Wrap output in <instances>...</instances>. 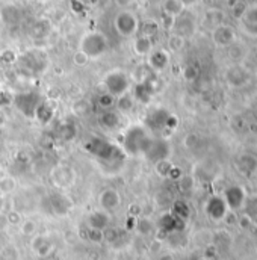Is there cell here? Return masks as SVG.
Listing matches in <instances>:
<instances>
[{
	"mask_svg": "<svg viewBox=\"0 0 257 260\" xmlns=\"http://www.w3.org/2000/svg\"><path fill=\"white\" fill-rule=\"evenodd\" d=\"M112 106H115V97H112L111 94L108 92H103L97 97V108L103 112L106 111H111Z\"/></svg>",
	"mask_w": 257,
	"mask_h": 260,
	"instance_id": "obj_19",
	"label": "cell"
},
{
	"mask_svg": "<svg viewBox=\"0 0 257 260\" xmlns=\"http://www.w3.org/2000/svg\"><path fill=\"white\" fill-rule=\"evenodd\" d=\"M136 230L139 233H142V235H148L153 230V222L150 219H145V218L144 219H139L136 222Z\"/></svg>",
	"mask_w": 257,
	"mask_h": 260,
	"instance_id": "obj_25",
	"label": "cell"
},
{
	"mask_svg": "<svg viewBox=\"0 0 257 260\" xmlns=\"http://www.w3.org/2000/svg\"><path fill=\"white\" fill-rule=\"evenodd\" d=\"M71 61H73V64L76 65V67H86L88 62H89V58L83 53V52H80V50H77V52H74L73 53V58H71Z\"/></svg>",
	"mask_w": 257,
	"mask_h": 260,
	"instance_id": "obj_23",
	"label": "cell"
},
{
	"mask_svg": "<svg viewBox=\"0 0 257 260\" xmlns=\"http://www.w3.org/2000/svg\"><path fill=\"white\" fill-rule=\"evenodd\" d=\"M135 99L132 94H123L120 97L115 99V106H117V112H120L121 115H126L130 114L133 109H135Z\"/></svg>",
	"mask_w": 257,
	"mask_h": 260,
	"instance_id": "obj_14",
	"label": "cell"
},
{
	"mask_svg": "<svg viewBox=\"0 0 257 260\" xmlns=\"http://www.w3.org/2000/svg\"><path fill=\"white\" fill-rule=\"evenodd\" d=\"M32 251L38 256V257H49L53 253V241L46 236V235H35L32 242H30Z\"/></svg>",
	"mask_w": 257,
	"mask_h": 260,
	"instance_id": "obj_8",
	"label": "cell"
},
{
	"mask_svg": "<svg viewBox=\"0 0 257 260\" xmlns=\"http://www.w3.org/2000/svg\"><path fill=\"white\" fill-rule=\"evenodd\" d=\"M79 50L83 52L89 61L99 59L109 50V40L102 30H89L85 32L79 41Z\"/></svg>",
	"mask_w": 257,
	"mask_h": 260,
	"instance_id": "obj_2",
	"label": "cell"
},
{
	"mask_svg": "<svg viewBox=\"0 0 257 260\" xmlns=\"http://www.w3.org/2000/svg\"><path fill=\"white\" fill-rule=\"evenodd\" d=\"M86 224H88V229H94V230H100V232H105L106 229L111 227V213L99 209V210H94L88 215L86 218Z\"/></svg>",
	"mask_w": 257,
	"mask_h": 260,
	"instance_id": "obj_9",
	"label": "cell"
},
{
	"mask_svg": "<svg viewBox=\"0 0 257 260\" xmlns=\"http://www.w3.org/2000/svg\"><path fill=\"white\" fill-rule=\"evenodd\" d=\"M226 209H227V204L224 203V200H221V198H218V197L210 198L209 203H207V212H209V215H210L213 219L222 218L224 213H226Z\"/></svg>",
	"mask_w": 257,
	"mask_h": 260,
	"instance_id": "obj_13",
	"label": "cell"
},
{
	"mask_svg": "<svg viewBox=\"0 0 257 260\" xmlns=\"http://www.w3.org/2000/svg\"><path fill=\"white\" fill-rule=\"evenodd\" d=\"M185 46V37H180L177 34H173L170 38H168V47L171 52H179L180 49H183Z\"/></svg>",
	"mask_w": 257,
	"mask_h": 260,
	"instance_id": "obj_22",
	"label": "cell"
},
{
	"mask_svg": "<svg viewBox=\"0 0 257 260\" xmlns=\"http://www.w3.org/2000/svg\"><path fill=\"white\" fill-rule=\"evenodd\" d=\"M97 201H99V206L102 210L112 213L121 206L123 198H121L120 191H117L115 188H105L103 191H100V194L97 197Z\"/></svg>",
	"mask_w": 257,
	"mask_h": 260,
	"instance_id": "obj_6",
	"label": "cell"
},
{
	"mask_svg": "<svg viewBox=\"0 0 257 260\" xmlns=\"http://www.w3.org/2000/svg\"><path fill=\"white\" fill-rule=\"evenodd\" d=\"M88 239L91 241V242H94V244H97V242H102L103 239H105V233L103 232H100V230H94V229H88Z\"/></svg>",
	"mask_w": 257,
	"mask_h": 260,
	"instance_id": "obj_26",
	"label": "cell"
},
{
	"mask_svg": "<svg viewBox=\"0 0 257 260\" xmlns=\"http://www.w3.org/2000/svg\"><path fill=\"white\" fill-rule=\"evenodd\" d=\"M15 188H17V182L14 177H9V176L0 177V197L12 194L15 191Z\"/></svg>",
	"mask_w": 257,
	"mask_h": 260,
	"instance_id": "obj_18",
	"label": "cell"
},
{
	"mask_svg": "<svg viewBox=\"0 0 257 260\" xmlns=\"http://www.w3.org/2000/svg\"><path fill=\"white\" fill-rule=\"evenodd\" d=\"M154 138L142 124H132L121 133V151L128 156H145Z\"/></svg>",
	"mask_w": 257,
	"mask_h": 260,
	"instance_id": "obj_1",
	"label": "cell"
},
{
	"mask_svg": "<svg viewBox=\"0 0 257 260\" xmlns=\"http://www.w3.org/2000/svg\"><path fill=\"white\" fill-rule=\"evenodd\" d=\"M170 154V145L167 141H162V139H156L153 141L151 147L148 148V151L145 153V157L153 162V164H157L160 160H165Z\"/></svg>",
	"mask_w": 257,
	"mask_h": 260,
	"instance_id": "obj_7",
	"label": "cell"
},
{
	"mask_svg": "<svg viewBox=\"0 0 257 260\" xmlns=\"http://www.w3.org/2000/svg\"><path fill=\"white\" fill-rule=\"evenodd\" d=\"M141 21L138 15L130 9H121L114 18V27L123 38H135L139 34Z\"/></svg>",
	"mask_w": 257,
	"mask_h": 260,
	"instance_id": "obj_3",
	"label": "cell"
},
{
	"mask_svg": "<svg viewBox=\"0 0 257 260\" xmlns=\"http://www.w3.org/2000/svg\"><path fill=\"white\" fill-rule=\"evenodd\" d=\"M41 2H47V0H41Z\"/></svg>",
	"mask_w": 257,
	"mask_h": 260,
	"instance_id": "obj_35",
	"label": "cell"
},
{
	"mask_svg": "<svg viewBox=\"0 0 257 260\" xmlns=\"http://www.w3.org/2000/svg\"><path fill=\"white\" fill-rule=\"evenodd\" d=\"M132 50L139 58L148 56L153 52V40L147 38L144 35H136L133 43H132Z\"/></svg>",
	"mask_w": 257,
	"mask_h": 260,
	"instance_id": "obj_11",
	"label": "cell"
},
{
	"mask_svg": "<svg viewBox=\"0 0 257 260\" xmlns=\"http://www.w3.org/2000/svg\"><path fill=\"white\" fill-rule=\"evenodd\" d=\"M35 117L41 123H49L53 117V109L47 103H41V105H38V108L35 111Z\"/></svg>",
	"mask_w": 257,
	"mask_h": 260,
	"instance_id": "obj_20",
	"label": "cell"
},
{
	"mask_svg": "<svg viewBox=\"0 0 257 260\" xmlns=\"http://www.w3.org/2000/svg\"><path fill=\"white\" fill-rule=\"evenodd\" d=\"M6 218H8V222L9 224H15V225H20L21 224V215L18 212H15V210H11L6 215Z\"/></svg>",
	"mask_w": 257,
	"mask_h": 260,
	"instance_id": "obj_27",
	"label": "cell"
},
{
	"mask_svg": "<svg viewBox=\"0 0 257 260\" xmlns=\"http://www.w3.org/2000/svg\"><path fill=\"white\" fill-rule=\"evenodd\" d=\"M2 24H3V23H2V18H0V27H2Z\"/></svg>",
	"mask_w": 257,
	"mask_h": 260,
	"instance_id": "obj_34",
	"label": "cell"
},
{
	"mask_svg": "<svg viewBox=\"0 0 257 260\" xmlns=\"http://www.w3.org/2000/svg\"><path fill=\"white\" fill-rule=\"evenodd\" d=\"M103 85H105V92L111 94L112 97H120L123 94H127L128 89H130V77L126 71L117 68V70H112L109 71L106 76H105V80H103Z\"/></svg>",
	"mask_w": 257,
	"mask_h": 260,
	"instance_id": "obj_4",
	"label": "cell"
},
{
	"mask_svg": "<svg viewBox=\"0 0 257 260\" xmlns=\"http://www.w3.org/2000/svg\"><path fill=\"white\" fill-rule=\"evenodd\" d=\"M179 2H182V3H183V5L186 6V5H191V3H194L195 0H179Z\"/></svg>",
	"mask_w": 257,
	"mask_h": 260,
	"instance_id": "obj_33",
	"label": "cell"
},
{
	"mask_svg": "<svg viewBox=\"0 0 257 260\" xmlns=\"http://www.w3.org/2000/svg\"><path fill=\"white\" fill-rule=\"evenodd\" d=\"M0 59L5 62V64H12L15 61V53L12 50H5L2 55H0Z\"/></svg>",
	"mask_w": 257,
	"mask_h": 260,
	"instance_id": "obj_28",
	"label": "cell"
},
{
	"mask_svg": "<svg viewBox=\"0 0 257 260\" xmlns=\"http://www.w3.org/2000/svg\"><path fill=\"white\" fill-rule=\"evenodd\" d=\"M162 9H164V14L168 15V17H173V18H177L183 14L185 11V5L179 0H164L162 3Z\"/></svg>",
	"mask_w": 257,
	"mask_h": 260,
	"instance_id": "obj_15",
	"label": "cell"
},
{
	"mask_svg": "<svg viewBox=\"0 0 257 260\" xmlns=\"http://www.w3.org/2000/svg\"><path fill=\"white\" fill-rule=\"evenodd\" d=\"M171 168H173V165L168 162V159L160 160V162L156 164V173H157L159 176H162V177H168V173H170Z\"/></svg>",
	"mask_w": 257,
	"mask_h": 260,
	"instance_id": "obj_24",
	"label": "cell"
},
{
	"mask_svg": "<svg viewBox=\"0 0 257 260\" xmlns=\"http://www.w3.org/2000/svg\"><path fill=\"white\" fill-rule=\"evenodd\" d=\"M183 77H185L186 80H194V79L197 77V70H195L194 67H186V68L183 70Z\"/></svg>",
	"mask_w": 257,
	"mask_h": 260,
	"instance_id": "obj_29",
	"label": "cell"
},
{
	"mask_svg": "<svg viewBox=\"0 0 257 260\" xmlns=\"http://www.w3.org/2000/svg\"><path fill=\"white\" fill-rule=\"evenodd\" d=\"M213 38L218 44H229L232 41V29L226 26H219L213 32Z\"/></svg>",
	"mask_w": 257,
	"mask_h": 260,
	"instance_id": "obj_17",
	"label": "cell"
},
{
	"mask_svg": "<svg viewBox=\"0 0 257 260\" xmlns=\"http://www.w3.org/2000/svg\"><path fill=\"white\" fill-rule=\"evenodd\" d=\"M99 123L103 129L106 130H117L120 129L123 120H121V114L117 112V111H106V112H102L100 118H99Z\"/></svg>",
	"mask_w": 257,
	"mask_h": 260,
	"instance_id": "obj_12",
	"label": "cell"
},
{
	"mask_svg": "<svg viewBox=\"0 0 257 260\" xmlns=\"http://www.w3.org/2000/svg\"><path fill=\"white\" fill-rule=\"evenodd\" d=\"M159 260H174V256L173 254H170V253H165V254H162Z\"/></svg>",
	"mask_w": 257,
	"mask_h": 260,
	"instance_id": "obj_32",
	"label": "cell"
},
{
	"mask_svg": "<svg viewBox=\"0 0 257 260\" xmlns=\"http://www.w3.org/2000/svg\"><path fill=\"white\" fill-rule=\"evenodd\" d=\"M115 5L121 9H127L130 5H133V0H114Z\"/></svg>",
	"mask_w": 257,
	"mask_h": 260,
	"instance_id": "obj_30",
	"label": "cell"
},
{
	"mask_svg": "<svg viewBox=\"0 0 257 260\" xmlns=\"http://www.w3.org/2000/svg\"><path fill=\"white\" fill-rule=\"evenodd\" d=\"M159 32V23L156 20H145L144 23H141L139 26V34L138 35H144L147 38H151Z\"/></svg>",
	"mask_w": 257,
	"mask_h": 260,
	"instance_id": "obj_16",
	"label": "cell"
},
{
	"mask_svg": "<svg viewBox=\"0 0 257 260\" xmlns=\"http://www.w3.org/2000/svg\"><path fill=\"white\" fill-rule=\"evenodd\" d=\"M20 232L23 236H27V238H34L38 232V224L34 221V219H23L21 224H20Z\"/></svg>",
	"mask_w": 257,
	"mask_h": 260,
	"instance_id": "obj_21",
	"label": "cell"
},
{
	"mask_svg": "<svg viewBox=\"0 0 257 260\" xmlns=\"http://www.w3.org/2000/svg\"><path fill=\"white\" fill-rule=\"evenodd\" d=\"M50 179H52V183L61 189H70L71 186L76 185V180H77V174H76V170L67 164H59L56 167L52 168L50 171Z\"/></svg>",
	"mask_w": 257,
	"mask_h": 260,
	"instance_id": "obj_5",
	"label": "cell"
},
{
	"mask_svg": "<svg viewBox=\"0 0 257 260\" xmlns=\"http://www.w3.org/2000/svg\"><path fill=\"white\" fill-rule=\"evenodd\" d=\"M170 64V55L167 50H153L148 55L147 59V65L148 68H151L153 71H164Z\"/></svg>",
	"mask_w": 257,
	"mask_h": 260,
	"instance_id": "obj_10",
	"label": "cell"
},
{
	"mask_svg": "<svg viewBox=\"0 0 257 260\" xmlns=\"http://www.w3.org/2000/svg\"><path fill=\"white\" fill-rule=\"evenodd\" d=\"M74 2L80 3V5H82V6H85V8H88V6H94V5H97V3H99V0H74Z\"/></svg>",
	"mask_w": 257,
	"mask_h": 260,
	"instance_id": "obj_31",
	"label": "cell"
}]
</instances>
